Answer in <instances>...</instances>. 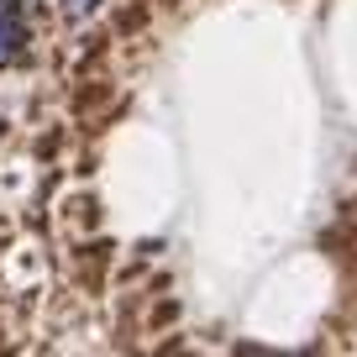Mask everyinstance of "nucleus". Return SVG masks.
<instances>
[{
    "label": "nucleus",
    "instance_id": "nucleus-1",
    "mask_svg": "<svg viewBox=\"0 0 357 357\" xmlns=\"http://www.w3.org/2000/svg\"><path fill=\"white\" fill-rule=\"evenodd\" d=\"M89 6H95V0H68V11H74V16H84Z\"/></svg>",
    "mask_w": 357,
    "mask_h": 357
}]
</instances>
